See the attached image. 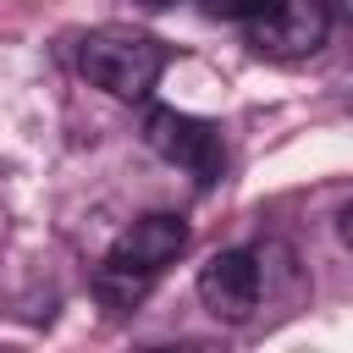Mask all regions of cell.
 <instances>
[{
    "label": "cell",
    "mask_w": 353,
    "mask_h": 353,
    "mask_svg": "<svg viewBox=\"0 0 353 353\" xmlns=\"http://www.w3.org/2000/svg\"><path fill=\"white\" fill-rule=\"evenodd\" d=\"M325 11H331V17H342V22H353V0H325Z\"/></svg>",
    "instance_id": "7"
},
{
    "label": "cell",
    "mask_w": 353,
    "mask_h": 353,
    "mask_svg": "<svg viewBox=\"0 0 353 353\" xmlns=\"http://www.w3.org/2000/svg\"><path fill=\"white\" fill-rule=\"evenodd\" d=\"M199 303L215 320H248L254 303H259V265H254V254H243V248L215 254L199 270Z\"/></svg>",
    "instance_id": "5"
},
{
    "label": "cell",
    "mask_w": 353,
    "mask_h": 353,
    "mask_svg": "<svg viewBox=\"0 0 353 353\" xmlns=\"http://www.w3.org/2000/svg\"><path fill=\"white\" fill-rule=\"evenodd\" d=\"M182 248H188V221H182V215L154 210V215L132 221V226L110 243V254H105V265H99V298H105L110 309H132V303L154 287V276H160Z\"/></svg>",
    "instance_id": "1"
},
{
    "label": "cell",
    "mask_w": 353,
    "mask_h": 353,
    "mask_svg": "<svg viewBox=\"0 0 353 353\" xmlns=\"http://www.w3.org/2000/svg\"><path fill=\"white\" fill-rule=\"evenodd\" d=\"M138 6H149V11H160V6H176V0H138Z\"/></svg>",
    "instance_id": "9"
},
{
    "label": "cell",
    "mask_w": 353,
    "mask_h": 353,
    "mask_svg": "<svg viewBox=\"0 0 353 353\" xmlns=\"http://www.w3.org/2000/svg\"><path fill=\"white\" fill-rule=\"evenodd\" d=\"M77 66L94 88L116 94V99H143L160 72H165V44L132 28H94L77 44Z\"/></svg>",
    "instance_id": "2"
},
{
    "label": "cell",
    "mask_w": 353,
    "mask_h": 353,
    "mask_svg": "<svg viewBox=\"0 0 353 353\" xmlns=\"http://www.w3.org/2000/svg\"><path fill=\"white\" fill-rule=\"evenodd\" d=\"M342 243H347V248H353V204H347V210H342Z\"/></svg>",
    "instance_id": "8"
},
{
    "label": "cell",
    "mask_w": 353,
    "mask_h": 353,
    "mask_svg": "<svg viewBox=\"0 0 353 353\" xmlns=\"http://www.w3.org/2000/svg\"><path fill=\"white\" fill-rule=\"evenodd\" d=\"M243 33L270 61H303V55H314L325 44L331 11H325V0H270L259 17L243 22Z\"/></svg>",
    "instance_id": "4"
},
{
    "label": "cell",
    "mask_w": 353,
    "mask_h": 353,
    "mask_svg": "<svg viewBox=\"0 0 353 353\" xmlns=\"http://www.w3.org/2000/svg\"><path fill=\"white\" fill-rule=\"evenodd\" d=\"M143 143H149L160 160H171V165H182V171H193L204 188H210V182H221L226 149H221V132H215L210 121H199V116H188V110L160 105V110H149V116H143Z\"/></svg>",
    "instance_id": "3"
},
{
    "label": "cell",
    "mask_w": 353,
    "mask_h": 353,
    "mask_svg": "<svg viewBox=\"0 0 353 353\" xmlns=\"http://www.w3.org/2000/svg\"><path fill=\"white\" fill-rule=\"evenodd\" d=\"M270 0H210V17H226V22H248V17H259Z\"/></svg>",
    "instance_id": "6"
}]
</instances>
